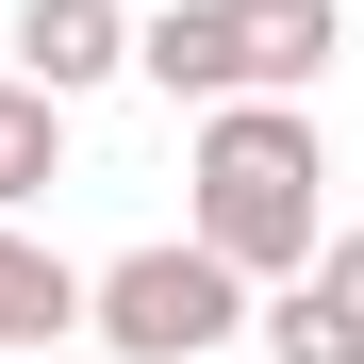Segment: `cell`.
<instances>
[{
    "label": "cell",
    "instance_id": "8",
    "mask_svg": "<svg viewBox=\"0 0 364 364\" xmlns=\"http://www.w3.org/2000/svg\"><path fill=\"white\" fill-rule=\"evenodd\" d=\"M265 364H364V315H348L331 282H282L265 298Z\"/></svg>",
    "mask_w": 364,
    "mask_h": 364
},
{
    "label": "cell",
    "instance_id": "3",
    "mask_svg": "<svg viewBox=\"0 0 364 364\" xmlns=\"http://www.w3.org/2000/svg\"><path fill=\"white\" fill-rule=\"evenodd\" d=\"M215 17H232V100H298V83H331V50H348L331 0H215Z\"/></svg>",
    "mask_w": 364,
    "mask_h": 364
},
{
    "label": "cell",
    "instance_id": "6",
    "mask_svg": "<svg viewBox=\"0 0 364 364\" xmlns=\"http://www.w3.org/2000/svg\"><path fill=\"white\" fill-rule=\"evenodd\" d=\"M133 83H166V100H232V17L215 0H166V17H133Z\"/></svg>",
    "mask_w": 364,
    "mask_h": 364
},
{
    "label": "cell",
    "instance_id": "4",
    "mask_svg": "<svg viewBox=\"0 0 364 364\" xmlns=\"http://www.w3.org/2000/svg\"><path fill=\"white\" fill-rule=\"evenodd\" d=\"M83 298H100V265H67L50 232L0 215V364H50V348L83 331Z\"/></svg>",
    "mask_w": 364,
    "mask_h": 364
},
{
    "label": "cell",
    "instance_id": "10",
    "mask_svg": "<svg viewBox=\"0 0 364 364\" xmlns=\"http://www.w3.org/2000/svg\"><path fill=\"white\" fill-rule=\"evenodd\" d=\"M50 364H100V348H50Z\"/></svg>",
    "mask_w": 364,
    "mask_h": 364
},
{
    "label": "cell",
    "instance_id": "7",
    "mask_svg": "<svg viewBox=\"0 0 364 364\" xmlns=\"http://www.w3.org/2000/svg\"><path fill=\"white\" fill-rule=\"evenodd\" d=\"M50 182H67V100H50V83H17V67H0V215H33V199H50Z\"/></svg>",
    "mask_w": 364,
    "mask_h": 364
},
{
    "label": "cell",
    "instance_id": "2",
    "mask_svg": "<svg viewBox=\"0 0 364 364\" xmlns=\"http://www.w3.org/2000/svg\"><path fill=\"white\" fill-rule=\"evenodd\" d=\"M83 331H100V364H215L232 331H249V282H232L199 232H166V249H116L100 265Z\"/></svg>",
    "mask_w": 364,
    "mask_h": 364
},
{
    "label": "cell",
    "instance_id": "5",
    "mask_svg": "<svg viewBox=\"0 0 364 364\" xmlns=\"http://www.w3.org/2000/svg\"><path fill=\"white\" fill-rule=\"evenodd\" d=\"M116 67H133V17H116V0H17V83L100 100Z\"/></svg>",
    "mask_w": 364,
    "mask_h": 364
},
{
    "label": "cell",
    "instance_id": "9",
    "mask_svg": "<svg viewBox=\"0 0 364 364\" xmlns=\"http://www.w3.org/2000/svg\"><path fill=\"white\" fill-rule=\"evenodd\" d=\"M315 282H331V298H348V315H364V215H348V232H331V249H315Z\"/></svg>",
    "mask_w": 364,
    "mask_h": 364
},
{
    "label": "cell",
    "instance_id": "1",
    "mask_svg": "<svg viewBox=\"0 0 364 364\" xmlns=\"http://www.w3.org/2000/svg\"><path fill=\"white\" fill-rule=\"evenodd\" d=\"M182 182H199V199H182V232H199L232 282H265V298H282V282H315V249H331V232H315L331 149H315V116H298V100H215Z\"/></svg>",
    "mask_w": 364,
    "mask_h": 364
}]
</instances>
